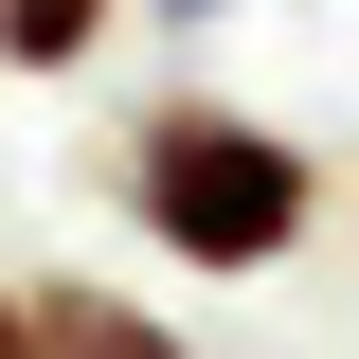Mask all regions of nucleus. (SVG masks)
<instances>
[{
	"label": "nucleus",
	"mask_w": 359,
	"mask_h": 359,
	"mask_svg": "<svg viewBox=\"0 0 359 359\" xmlns=\"http://www.w3.org/2000/svg\"><path fill=\"white\" fill-rule=\"evenodd\" d=\"M126 216L162 233L180 269H287L306 252V216H323V162L287 126H269V108H216V90H162V108H144L126 126Z\"/></svg>",
	"instance_id": "f257e3e1"
},
{
	"label": "nucleus",
	"mask_w": 359,
	"mask_h": 359,
	"mask_svg": "<svg viewBox=\"0 0 359 359\" xmlns=\"http://www.w3.org/2000/svg\"><path fill=\"white\" fill-rule=\"evenodd\" d=\"M18 359H180V323L90 287V269H54V287H18Z\"/></svg>",
	"instance_id": "f03ea898"
},
{
	"label": "nucleus",
	"mask_w": 359,
	"mask_h": 359,
	"mask_svg": "<svg viewBox=\"0 0 359 359\" xmlns=\"http://www.w3.org/2000/svg\"><path fill=\"white\" fill-rule=\"evenodd\" d=\"M126 36V0H0V72H90Z\"/></svg>",
	"instance_id": "7ed1b4c3"
},
{
	"label": "nucleus",
	"mask_w": 359,
	"mask_h": 359,
	"mask_svg": "<svg viewBox=\"0 0 359 359\" xmlns=\"http://www.w3.org/2000/svg\"><path fill=\"white\" fill-rule=\"evenodd\" d=\"M162 18H180V36H198V18H216V0H162Z\"/></svg>",
	"instance_id": "20e7f679"
},
{
	"label": "nucleus",
	"mask_w": 359,
	"mask_h": 359,
	"mask_svg": "<svg viewBox=\"0 0 359 359\" xmlns=\"http://www.w3.org/2000/svg\"><path fill=\"white\" fill-rule=\"evenodd\" d=\"M0 359H18V287H0Z\"/></svg>",
	"instance_id": "39448f33"
}]
</instances>
